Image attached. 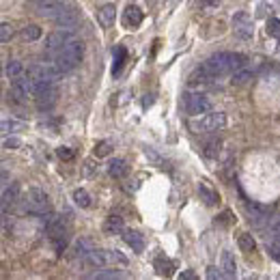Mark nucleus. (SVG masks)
Returning a JSON list of instances; mask_svg holds the SVG:
<instances>
[{"label":"nucleus","mask_w":280,"mask_h":280,"mask_svg":"<svg viewBox=\"0 0 280 280\" xmlns=\"http://www.w3.org/2000/svg\"><path fill=\"white\" fill-rule=\"evenodd\" d=\"M246 56L244 54H233V52H218V54L209 56L203 63V69L211 78H222L229 76L233 71H237L239 67H244Z\"/></svg>","instance_id":"f257e3e1"},{"label":"nucleus","mask_w":280,"mask_h":280,"mask_svg":"<svg viewBox=\"0 0 280 280\" xmlns=\"http://www.w3.org/2000/svg\"><path fill=\"white\" fill-rule=\"evenodd\" d=\"M82 52H84L82 41H78V39H71L69 43H65L63 48L56 52V56H54V61H52V63L56 65L61 74H67V71H71L78 63H80Z\"/></svg>","instance_id":"f03ea898"},{"label":"nucleus","mask_w":280,"mask_h":280,"mask_svg":"<svg viewBox=\"0 0 280 280\" xmlns=\"http://www.w3.org/2000/svg\"><path fill=\"white\" fill-rule=\"evenodd\" d=\"M226 125V116L224 112H205L200 119L192 121L190 127L194 129L196 134H205V132H218Z\"/></svg>","instance_id":"7ed1b4c3"},{"label":"nucleus","mask_w":280,"mask_h":280,"mask_svg":"<svg viewBox=\"0 0 280 280\" xmlns=\"http://www.w3.org/2000/svg\"><path fill=\"white\" fill-rule=\"evenodd\" d=\"M26 209L30 213H37V216H45L50 211V198L41 187H30L28 194H26Z\"/></svg>","instance_id":"20e7f679"},{"label":"nucleus","mask_w":280,"mask_h":280,"mask_svg":"<svg viewBox=\"0 0 280 280\" xmlns=\"http://www.w3.org/2000/svg\"><path fill=\"white\" fill-rule=\"evenodd\" d=\"M233 24V32L242 39V41H250L255 37V22H252L250 13L248 11H237L231 19Z\"/></svg>","instance_id":"39448f33"},{"label":"nucleus","mask_w":280,"mask_h":280,"mask_svg":"<svg viewBox=\"0 0 280 280\" xmlns=\"http://www.w3.org/2000/svg\"><path fill=\"white\" fill-rule=\"evenodd\" d=\"M186 110H187V114H192V116H200V114L211 110V101L207 99L203 93H192L186 97Z\"/></svg>","instance_id":"423d86ee"},{"label":"nucleus","mask_w":280,"mask_h":280,"mask_svg":"<svg viewBox=\"0 0 280 280\" xmlns=\"http://www.w3.org/2000/svg\"><path fill=\"white\" fill-rule=\"evenodd\" d=\"M69 4L65 0H39L37 4V11L41 17H48V19H56L63 11H67Z\"/></svg>","instance_id":"0eeeda50"},{"label":"nucleus","mask_w":280,"mask_h":280,"mask_svg":"<svg viewBox=\"0 0 280 280\" xmlns=\"http://www.w3.org/2000/svg\"><path fill=\"white\" fill-rule=\"evenodd\" d=\"M32 95V84H30V78H13V84H11V97L15 99L17 103H24L26 97Z\"/></svg>","instance_id":"6e6552de"},{"label":"nucleus","mask_w":280,"mask_h":280,"mask_svg":"<svg viewBox=\"0 0 280 280\" xmlns=\"http://www.w3.org/2000/svg\"><path fill=\"white\" fill-rule=\"evenodd\" d=\"M69 41H71V32H69L67 28L54 30V32H50V35L45 37V50H50V52H58L65 43H69Z\"/></svg>","instance_id":"1a4fd4ad"},{"label":"nucleus","mask_w":280,"mask_h":280,"mask_svg":"<svg viewBox=\"0 0 280 280\" xmlns=\"http://www.w3.org/2000/svg\"><path fill=\"white\" fill-rule=\"evenodd\" d=\"M246 213H248V220L252 224L261 226L263 222L270 220V207L259 205V203H246Z\"/></svg>","instance_id":"9d476101"},{"label":"nucleus","mask_w":280,"mask_h":280,"mask_svg":"<svg viewBox=\"0 0 280 280\" xmlns=\"http://www.w3.org/2000/svg\"><path fill=\"white\" fill-rule=\"evenodd\" d=\"M45 224V231H48V235L54 239L58 235H65V220L61 216H56V213H48V218L43 220Z\"/></svg>","instance_id":"9b49d317"},{"label":"nucleus","mask_w":280,"mask_h":280,"mask_svg":"<svg viewBox=\"0 0 280 280\" xmlns=\"http://www.w3.org/2000/svg\"><path fill=\"white\" fill-rule=\"evenodd\" d=\"M56 101H58V91L54 89V84H52L50 89H45L43 93L37 95V106H39V110H50Z\"/></svg>","instance_id":"f8f14e48"},{"label":"nucleus","mask_w":280,"mask_h":280,"mask_svg":"<svg viewBox=\"0 0 280 280\" xmlns=\"http://www.w3.org/2000/svg\"><path fill=\"white\" fill-rule=\"evenodd\" d=\"M123 239H125V244L136 255H142V250H145V237L138 231H123Z\"/></svg>","instance_id":"ddd939ff"},{"label":"nucleus","mask_w":280,"mask_h":280,"mask_svg":"<svg viewBox=\"0 0 280 280\" xmlns=\"http://www.w3.org/2000/svg\"><path fill=\"white\" fill-rule=\"evenodd\" d=\"M198 196H200V200H203L205 205H209V207L218 205V200H220L218 192L213 190V187L207 184V181H200V184H198Z\"/></svg>","instance_id":"4468645a"},{"label":"nucleus","mask_w":280,"mask_h":280,"mask_svg":"<svg viewBox=\"0 0 280 280\" xmlns=\"http://www.w3.org/2000/svg\"><path fill=\"white\" fill-rule=\"evenodd\" d=\"M54 24H56V26H61V28L74 30L76 26H78V13H76V11H74V9H71V6H69L67 11H63L61 15H58V17L54 19Z\"/></svg>","instance_id":"2eb2a0df"},{"label":"nucleus","mask_w":280,"mask_h":280,"mask_svg":"<svg viewBox=\"0 0 280 280\" xmlns=\"http://www.w3.org/2000/svg\"><path fill=\"white\" fill-rule=\"evenodd\" d=\"M123 22H125L127 28H136V26H140L142 22V11L138 9V6L129 4L125 11H123Z\"/></svg>","instance_id":"dca6fc26"},{"label":"nucleus","mask_w":280,"mask_h":280,"mask_svg":"<svg viewBox=\"0 0 280 280\" xmlns=\"http://www.w3.org/2000/svg\"><path fill=\"white\" fill-rule=\"evenodd\" d=\"M84 263L91 265V268H106L108 261H106V250H91L87 257H84Z\"/></svg>","instance_id":"f3484780"},{"label":"nucleus","mask_w":280,"mask_h":280,"mask_svg":"<svg viewBox=\"0 0 280 280\" xmlns=\"http://www.w3.org/2000/svg\"><path fill=\"white\" fill-rule=\"evenodd\" d=\"M17 198H19V184H6L4 187H2V207L6 209L9 205H13V203H17Z\"/></svg>","instance_id":"a211bd4d"},{"label":"nucleus","mask_w":280,"mask_h":280,"mask_svg":"<svg viewBox=\"0 0 280 280\" xmlns=\"http://www.w3.org/2000/svg\"><path fill=\"white\" fill-rule=\"evenodd\" d=\"M108 173H110V177H114V179L125 177V175H127V164H125V160H121V158L110 160V164H108Z\"/></svg>","instance_id":"6ab92c4d"},{"label":"nucleus","mask_w":280,"mask_h":280,"mask_svg":"<svg viewBox=\"0 0 280 280\" xmlns=\"http://www.w3.org/2000/svg\"><path fill=\"white\" fill-rule=\"evenodd\" d=\"M222 272H224V278L237 276V263H235V257H233L231 252H222Z\"/></svg>","instance_id":"aec40b11"},{"label":"nucleus","mask_w":280,"mask_h":280,"mask_svg":"<svg viewBox=\"0 0 280 280\" xmlns=\"http://www.w3.org/2000/svg\"><path fill=\"white\" fill-rule=\"evenodd\" d=\"M103 233H106V235L123 233V218L121 216H108L106 222H103Z\"/></svg>","instance_id":"412c9836"},{"label":"nucleus","mask_w":280,"mask_h":280,"mask_svg":"<svg viewBox=\"0 0 280 280\" xmlns=\"http://www.w3.org/2000/svg\"><path fill=\"white\" fill-rule=\"evenodd\" d=\"M106 261L108 265H112V268H127V257L123 255L119 250H106Z\"/></svg>","instance_id":"4be33fe9"},{"label":"nucleus","mask_w":280,"mask_h":280,"mask_svg":"<svg viewBox=\"0 0 280 280\" xmlns=\"http://www.w3.org/2000/svg\"><path fill=\"white\" fill-rule=\"evenodd\" d=\"M114 19H116V9H114V4H103L101 9H99V22L101 26H112L114 24Z\"/></svg>","instance_id":"5701e85b"},{"label":"nucleus","mask_w":280,"mask_h":280,"mask_svg":"<svg viewBox=\"0 0 280 280\" xmlns=\"http://www.w3.org/2000/svg\"><path fill=\"white\" fill-rule=\"evenodd\" d=\"M252 80V69L250 67H239L237 71H233V84H237V87H244L246 82Z\"/></svg>","instance_id":"b1692460"},{"label":"nucleus","mask_w":280,"mask_h":280,"mask_svg":"<svg viewBox=\"0 0 280 280\" xmlns=\"http://www.w3.org/2000/svg\"><path fill=\"white\" fill-rule=\"evenodd\" d=\"M153 265H155V270H158V274H160V276H171V274H173V270H175L173 261H168L166 257H158V259L153 261Z\"/></svg>","instance_id":"393cba45"},{"label":"nucleus","mask_w":280,"mask_h":280,"mask_svg":"<svg viewBox=\"0 0 280 280\" xmlns=\"http://www.w3.org/2000/svg\"><path fill=\"white\" fill-rule=\"evenodd\" d=\"M237 244H239V250L242 252H255V248H257V242L250 233H242L237 239Z\"/></svg>","instance_id":"a878e982"},{"label":"nucleus","mask_w":280,"mask_h":280,"mask_svg":"<svg viewBox=\"0 0 280 280\" xmlns=\"http://www.w3.org/2000/svg\"><path fill=\"white\" fill-rule=\"evenodd\" d=\"M74 200L78 207H82V209H87V207H91V194L87 190H82V187H78V190H74Z\"/></svg>","instance_id":"bb28decb"},{"label":"nucleus","mask_w":280,"mask_h":280,"mask_svg":"<svg viewBox=\"0 0 280 280\" xmlns=\"http://www.w3.org/2000/svg\"><path fill=\"white\" fill-rule=\"evenodd\" d=\"M74 250H76V257L84 259L91 250H93V244H91V239H78L76 246H74Z\"/></svg>","instance_id":"cd10ccee"},{"label":"nucleus","mask_w":280,"mask_h":280,"mask_svg":"<svg viewBox=\"0 0 280 280\" xmlns=\"http://www.w3.org/2000/svg\"><path fill=\"white\" fill-rule=\"evenodd\" d=\"M125 58H127V52H125V48H116L114 50V65H112V74H119L121 71V67L125 65Z\"/></svg>","instance_id":"c85d7f7f"},{"label":"nucleus","mask_w":280,"mask_h":280,"mask_svg":"<svg viewBox=\"0 0 280 280\" xmlns=\"http://www.w3.org/2000/svg\"><path fill=\"white\" fill-rule=\"evenodd\" d=\"M22 37L26 41H37V39L41 37V28H39L37 24H28L26 28H22Z\"/></svg>","instance_id":"c756f323"},{"label":"nucleus","mask_w":280,"mask_h":280,"mask_svg":"<svg viewBox=\"0 0 280 280\" xmlns=\"http://www.w3.org/2000/svg\"><path fill=\"white\" fill-rule=\"evenodd\" d=\"M6 76L9 78H17V76H22V71H24V65L19 63V61H9L6 63Z\"/></svg>","instance_id":"7c9ffc66"},{"label":"nucleus","mask_w":280,"mask_h":280,"mask_svg":"<svg viewBox=\"0 0 280 280\" xmlns=\"http://www.w3.org/2000/svg\"><path fill=\"white\" fill-rule=\"evenodd\" d=\"M110 151H112V142L110 140H101V142H97L95 145V155L97 158H106Z\"/></svg>","instance_id":"2f4dec72"},{"label":"nucleus","mask_w":280,"mask_h":280,"mask_svg":"<svg viewBox=\"0 0 280 280\" xmlns=\"http://www.w3.org/2000/svg\"><path fill=\"white\" fill-rule=\"evenodd\" d=\"M280 235V213L274 218H270V224H268V239Z\"/></svg>","instance_id":"473e14b6"},{"label":"nucleus","mask_w":280,"mask_h":280,"mask_svg":"<svg viewBox=\"0 0 280 280\" xmlns=\"http://www.w3.org/2000/svg\"><path fill=\"white\" fill-rule=\"evenodd\" d=\"M24 127V123H19V121H9V119H4L2 121V132H4V136H9L11 132H17V129H22Z\"/></svg>","instance_id":"72a5a7b5"},{"label":"nucleus","mask_w":280,"mask_h":280,"mask_svg":"<svg viewBox=\"0 0 280 280\" xmlns=\"http://www.w3.org/2000/svg\"><path fill=\"white\" fill-rule=\"evenodd\" d=\"M91 278H97V280H114V278H123L121 272H114V270H108V272H95Z\"/></svg>","instance_id":"f704fd0d"},{"label":"nucleus","mask_w":280,"mask_h":280,"mask_svg":"<svg viewBox=\"0 0 280 280\" xmlns=\"http://www.w3.org/2000/svg\"><path fill=\"white\" fill-rule=\"evenodd\" d=\"M268 35L270 37H280V19L278 17H270L268 19Z\"/></svg>","instance_id":"c9c22d12"},{"label":"nucleus","mask_w":280,"mask_h":280,"mask_svg":"<svg viewBox=\"0 0 280 280\" xmlns=\"http://www.w3.org/2000/svg\"><path fill=\"white\" fill-rule=\"evenodd\" d=\"M11 37H13V26L9 22H2V26H0V41L6 43L11 41Z\"/></svg>","instance_id":"e433bc0d"},{"label":"nucleus","mask_w":280,"mask_h":280,"mask_svg":"<svg viewBox=\"0 0 280 280\" xmlns=\"http://www.w3.org/2000/svg\"><path fill=\"white\" fill-rule=\"evenodd\" d=\"M268 242H270V252H272V257L280 261V235L268 239Z\"/></svg>","instance_id":"4c0bfd02"},{"label":"nucleus","mask_w":280,"mask_h":280,"mask_svg":"<svg viewBox=\"0 0 280 280\" xmlns=\"http://www.w3.org/2000/svg\"><path fill=\"white\" fill-rule=\"evenodd\" d=\"M218 153H220V142L211 140L209 145L205 147V155H207V158H218Z\"/></svg>","instance_id":"58836bf2"},{"label":"nucleus","mask_w":280,"mask_h":280,"mask_svg":"<svg viewBox=\"0 0 280 280\" xmlns=\"http://www.w3.org/2000/svg\"><path fill=\"white\" fill-rule=\"evenodd\" d=\"M2 147L4 149H17V147H22V140L15 138V136H4V140H2Z\"/></svg>","instance_id":"ea45409f"},{"label":"nucleus","mask_w":280,"mask_h":280,"mask_svg":"<svg viewBox=\"0 0 280 280\" xmlns=\"http://www.w3.org/2000/svg\"><path fill=\"white\" fill-rule=\"evenodd\" d=\"M205 274H207V278H209V280H220V278H224V272H220L216 265H209Z\"/></svg>","instance_id":"a19ab883"},{"label":"nucleus","mask_w":280,"mask_h":280,"mask_svg":"<svg viewBox=\"0 0 280 280\" xmlns=\"http://www.w3.org/2000/svg\"><path fill=\"white\" fill-rule=\"evenodd\" d=\"M56 155H58L61 160H71V158H74V151H71L69 147H58V149H56Z\"/></svg>","instance_id":"79ce46f5"},{"label":"nucleus","mask_w":280,"mask_h":280,"mask_svg":"<svg viewBox=\"0 0 280 280\" xmlns=\"http://www.w3.org/2000/svg\"><path fill=\"white\" fill-rule=\"evenodd\" d=\"M198 2L203 4V6H218L220 0H198Z\"/></svg>","instance_id":"37998d69"},{"label":"nucleus","mask_w":280,"mask_h":280,"mask_svg":"<svg viewBox=\"0 0 280 280\" xmlns=\"http://www.w3.org/2000/svg\"><path fill=\"white\" fill-rule=\"evenodd\" d=\"M181 278H190V280H192L194 274H192V272H184V274H181Z\"/></svg>","instance_id":"c03bdc74"},{"label":"nucleus","mask_w":280,"mask_h":280,"mask_svg":"<svg viewBox=\"0 0 280 280\" xmlns=\"http://www.w3.org/2000/svg\"><path fill=\"white\" fill-rule=\"evenodd\" d=\"M278 54H280V37H278Z\"/></svg>","instance_id":"a18cd8bd"},{"label":"nucleus","mask_w":280,"mask_h":280,"mask_svg":"<svg viewBox=\"0 0 280 280\" xmlns=\"http://www.w3.org/2000/svg\"><path fill=\"white\" fill-rule=\"evenodd\" d=\"M171 2H179V0H171Z\"/></svg>","instance_id":"49530a36"}]
</instances>
